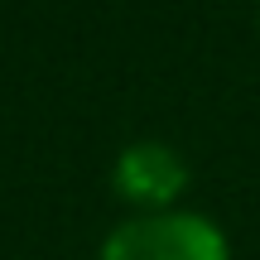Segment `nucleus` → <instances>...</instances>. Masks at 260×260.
<instances>
[{"label": "nucleus", "instance_id": "1", "mask_svg": "<svg viewBox=\"0 0 260 260\" xmlns=\"http://www.w3.org/2000/svg\"><path fill=\"white\" fill-rule=\"evenodd\" d=\"M102 260H232L222 226L203 212H135L111 226L102 241Z\"/></svg>", "mask_w": 260, "mask_h": 260}, {"label": "nucleus", "instance_id": "2", "mask_svg": "<svg viewBox=\"0 0 260 260\" xmlns=\"http://www.w3.org/2000/svg\"><path fill=\"white\" fill-rule=\"evenodd\" d=\"M111 183H116V193H121L125 203L149 207V212H164L188 188V164L164 140H130L121 154H116Z\"/></svg>", "mask_w": 260, "mask_h": 260}, {"label": "nucleus", "instance_id": "3", "mask_svg": "<svg viewBox=\"0 0 260 260\" xmlns=\"http://www.w3.org/2000/svg\"><path fill=\"white\" fill-rule=\"evenodd\" d=\"M255 24H260V15H255Z\"/></svg>", "mask_w": 260, "mask_h": 260}]
</instances>
